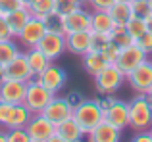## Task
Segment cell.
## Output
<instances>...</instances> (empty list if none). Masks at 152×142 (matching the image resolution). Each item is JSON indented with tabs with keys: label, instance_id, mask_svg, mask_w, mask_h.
<instances>
[{
	"label": "cell",
	"instance_id": "cell-1",
	"mask_svg": "<svg viewBox=\"0 0 152 142\" xmlns=\"http://www.w3.org/2000/svg\"><path fill=\"white\" fill-rule=\"evenodd\" d=\"M129 127L135 133L152 127V106L146 100V94H137L129 102Z\"/></svg>",
	"mask_w": 152,
	"mask_h": 142
},
{
	"label": "cell",
	"instance_id": "cell-2",
	"mask_svg": "<svg viewBox=\"0 0 152 142\" xmlns=\"http://www.w3.org/2000/svg\"><path fill=\"white\" fill-rule=\"evenodd\" d=\"M73 119L79 123V127L89 135L96 125L104 121V109L98 106L96 100H83L77 108L73 109Z\"/></svg>",
	"mask_w": 152,
	"mask_h": 142
},
{
	"label": "cell",
	"instance_id": "cell-3",
	"mask_svg": "<svg viewBox=\"0 0 152 142\" xmlns=\"http://www.w3.org/2000/svg\"><path fill=\"white\" fill-rule=\"evenodd\" d=\"M52 98H54V94H52L48 88H45L37 79H31V81L27 83V92H25L23 106L35 115V113H42V109L50 104Z\"/></svg>",
	"mask_w": 152,
	"mask_h": 142
},
{
	"label": "cell",
	"instance_id": "cell-4",
	"mask_svg": "<svg viewBox=\"0 0 152 142\" xmlns=\"http://www.w3.org/2000/svg\"><path fill=\"white\" fill-rule=\"evenodd\" d=\"M123 81H125V73L115 64H108L94 77V85H96L98 94H115V90H119Z\"/></svg>",
	"mask_w": 152,
	"mask_h": 142
},
{
	"label": "cell",
	"instance_id": "cell-5",
	"mask_svg": "<svg viewBox=\"0 0 152 142\" xmlns=\"http://www.w3.org/2000/svg\"><path fill=\"white\" fill-rule=\"evenodd\" d=\"M146 60H148V54L135 42V44L127 46V48H121L118 60H115V65H118L125 75H129L131 71H135L141 64H145Z\"/></svg>",
	"mask_w": 152,
	"mask_h": 142
},
{
	"label": "cell",
	"instance_id": "cell-6",
	"mask_svg": "<svg viewBox=\"0 0 152 142\" xmlns=\"http://www.w3.org/2000/svg\"><path fill=\"white\" fill-rule=\"evenodd\" d=\"M46 23L45 19H39V17H33L23 25V29L19 31V35L15 38L19 41V44H23L25 48H35V46L41 42V38L46 35Z\"/></svg>",
	"mask_w": 152,
	"mask_h": 142
},
{
	"label": "cell",
	"instance_id": "cell-7",
	"mask_svg": "<svg viewBox=\"0 0 152 142\" xmlns=\"http://www.w3.org/2000/svg\"><path fill=\"white\" fill-rule=\"evenodd\" d=\"M25 131L31 136V142H46L52 135H56V125L42 113H35L25 125Z\"/></svg>",
	"mask_w": 152,
	"mask_h": 142
},
{
	"label": "cell",
	"instance_id": "cell-8",
	"mask_svg": "<svg viewBox=\"0 0 152 142\" xmlns=\"http://www.w3.org/2000/svg\"><path fill=\"white\" fill-rule=\"evenodd\" d=\"M35 79H37L45 88H48L52 94H58L60 90L66 86L67 73H66V69H64V67H60V65H56L54 62H52L48 67L42 71L41 75H37Z\"/></svg>",
	"mask_w": 152,
	"mask_h": 142
},
{
	"label": "cell",
	"instance_id": "cell-9",
	"mask_svg": "<svg viewBox=\"0 0 152 142\" xmlns=\"http://www.w3.org/2000/svg\"><path fill=\"white\" fill-rule=\"evenodd\" d=\"M42 115H45L46 119H50L54 125H60L62 121L73 117V106L67 102L66 96L54 94V98L50 100V104L42 109Z\"/></svg>",
	"mask_w": 152,
	"mask_h": 142
},
{
	"label": "cell",
	"instance_id": "cell-10",
	"mask_svg": "<svg viewBox=\"0 0 152 142\" xmlns=\"http://www.w3.org/2000/svg\"><path fill=\"white\" fill-rule=\"evenodd\" d=\"M37 48L45 54L48 60H58L64 52H66V35L64 33H54V31H46V35L41 38Z\"/></svg>",
	"mask_w": 152,
	"mask_h": 142
},
{
	"label": "cell",
	"instance_id": "cell-11",
	"mask_svg": "<svg viewBox=\"0 0 152 142\" xmlns=\"http://www.w3.org/2000/svg\"><path fill=\"white\" fill-rule=\"evenodd\" d=\"M125 81L139 94H146L152 86V60H146L145 64H141L135 71L125 75Z\"/></svg>",
	"mask_w": 152,
	"mask_h": 142
},
{
	"label": "cell",
	"instance_id": "cell-12",
	"mask_svg": "<svg viewBox=\"0 0 152 142\" xmlns=\"http://www.w3.org/2000/svg\"><path fill=\"white\" fill-rule=\"evenodd\" d=\"M4 79H15V81H23V83H29L31 79H35L33 71L27 64L25 52H19L10 64L4 65Z\"/></svg>",
	"mask_w": 152,
	"mask_h": 142
},
{
	"label": "cell",
	"instance_id": "cell-13",
	"mask_svg": "<svg viewBox=\"0 0 152 142\" xmlns=\"http://www.w3.org/2000/svg\"><path fill=\"white\" fill-rule=\"evenodd\" d=\"M27 92V83L15 79H4L0 83V102L8 104H23Z\"/></svg>",
	"mask_w": 152,
	"mask_h": 142
},
{
	"label": "cell",
	"instance_id": "cell-14",
	"mask_svg": "<svg viewBox=\"0 0 152 142\" xmlns=\"http://www.w3.org/2000/svg\"><path fill=\"white\" fill-rule=\"evenodd\" d=\"M104 119L123 131L125 127H129V104L115 98L114 104L108 109H104Z\"/></svg>",
	"mask_w": 152,
	"mask_h": 142
},
{
	"label": "cell",
	"instance_id": "cell-15",
	"mask_svg": "<svg viewBox=\"0 0 152 142\" xmlns=\"http://www.w3.org/2000/svg\"><path fill=\"white\" fill-rule=\"evenodd\" d=\"M64 31L67 33H77V31H91V14L85 8L71 12L64 15Z\"/></svg>",
	"mask_w": 152,
	"mask_h": 142
},
{
	"label": "cell",
	"instance_id": "cell-16",
	"mask_svg": "<svg viewBox=\"0 0 152 142\" xmlns=\"http://www.w3.org/2000/svg\"><path fill=\"white\" fill-rule=\"evenodd\" d=\"M87 136H89V142H119L121 140V129H118L115 125L108 123L104 119Z\"/></svg>",
	"mask_w": 152,
	"mask_h": 142
},
{
	"label": "cell",
	"instance_id": "cell-17",
	"mask_svg": "<svg viewBox=\"0 0 152 142\" xmlns=\"http://www.w3.org/2000/svg\"><path fill=\"white\" fill-rule=\"evenodd\" d=\"M66 50L71 54L83 56L91 50V31H77L66 35Z\"/></svg>",
	"mask_w": 152,
	"mask_h": 142
},
{
	"label": "cell",
	"instance_id": "cell-18",
	"mask_svg": "<svg viewBox=\"0 0 152 142\" xmlns=\"http://www.w3.org/2000/svg\"><path fill=\"white\" fill-rule=\"evenodd\" d=\"M56 133H58L60 136H64L67 142H81V140H85V136H87V133L79 127V123L73 117L62 121L60 125H56Z\"/></svg>",
	"mask_w": 152,
	"mask_h": 142
},
{
	"label": "cell",
	"instance_id": "cell-19",
	"mask_svg": "<svg viewBox=\"0 0 152 142\" xmlns=\"http://www.w3.org/2000/svg\"><path fill=\"white\" fill-rule=\"evenodd\" d=\"M83 67L89 75H93V77H96L100 71L106 67L110 62L106 60V56H104L102 52H96V50H89L87 54H83Z\"/></svg>",
	"mask_w": 152,
	"mask_h": 142
},
{
	"label": "cell",
	"instance_id": "cell-20",
	"mask_svg": "<svg viewBox=\"0 0 152 142\" xmlns=\"http://www.w3.org/2000/svg\"><path fill=\"white\" fill-rule=\"evenodd\" d=\"M31 117H33V113H31L23 104H14L10 115H8L6 125H4V129H21V127H25V125L29 123Z\"/></svg>",
	"mask_w": 152,
	"mask_h": 142
},
{
	"label": "cell",
	"instance_id": "cell-21",
	"mask_svg": "<svg viewBox=\"0 0 152 142\" xmlns=\"http://www.w3.org/2000/svg\"><path fill=\"white\" fill-rule=\"evenodd\" d=\"M25 58H27V64H29V67H31V71H33L35 77L41 75L42 71L52 64V60H48V58H46L37 46H35V48H27L25 50Z\"/></svg>",
	"mask_w": 152,
	"mask_h": 142
},
{
	"label": "cell",
	"instance_id": "cell-22",
	"mask_svg": "<svg viewBox=\"0 0 152 142\" xmlns=\"http://www.w3.org/2000/svg\"><path fill=\"white\" fill-rule=\"evenodd\" d=\"M115 27L110 12H93L91 14V31L98 33H112Z\"/></svg>",
	"mask_w": 152,
	"mask_h": 142
},
{
	"label": "cell",
	"instance_id": "cell-23",
	"mask_svg": "<svg viewBox=\"0 0 152 142\" xmlns=\"http://www.w3.org/2000/svg\"><path fill=\"white\" fill-rule=\"evenodd\" d=\"M108 12H110L114 23H115V25H119V27H125L127 21L133 17V12H131L129 2H114V6H112Z\"/></svg>",
	"mask_w": 152,
	"mask_h": 142
},
{
	"label": "cell",
	"instance_id": "cell-24",
	"mask_svg": "<svg viewBox=\"0 0 152 142\" xmlns=\"http://www.w3.org/2000/svg\"><path fill=\"white\" fill-rule=\"evenodd\" d=\"M27 10L33 17L46 19L54 12V0H27Z\"/></svg>",
	"mask_w": 152,
	"mask_h": 142
},
{
	"label": "cell",
	"instance_id": "cell-25",
	"mask_svg": "<svg viewBox=\"0 0 152 142\" xmlns=\"http://www.w3.org/2000/svg\"><path fill=\"white\" fill-rule=\"evenodd\" d=\"M6 19H8V23H10L12 31H14V35L18 37L19 31L23 29V25L31 19V12L27 10V8H19V10H14V12H10V14H6Z\"/></svg>",
	"mask_w": 152,
	"mask_h": 142
},
{
	"label": "cell",
	"instance_id": "cell-26",
	"mask_svg": "<svg viewBox=\"0 0 152 142\" xmlns=\"http://www.w3.org/2000/svg\"><path fill=\"white\" fill-rule=\"evenodd\" d=\"M19 52H21V50H19V46H18V42H15V38L2 41V42H0V64H2V65H8Z\"/></svg>",
	"mask_w": 152,
	"mask_h": 142
},
{
	"label": "cell",
	"instance_id": "cell-27",
	"mask_svg": "<svg viewBox=\"0 0 152 142\" xmlns=\"http://www.w3.org/2000/svg\"><path fill=\"white\" fill-rule=\"evenodd\" d=\"M87 4V0H54V12L60 15H67Z\"/></svg>",
	"mask_w": 152,
	"mask_h": 142
},
{
	"label": "cell",
	"instance_id": "cell-28",
	"mask_svg": "<svg viewBox=\"0 0 152 142\" xmlns=\"http://www.w3.org/2000/svg\"><path fill=\"white\" fill-rule=\"evenodd\" d=\"M125 29H127V33L137 41L139 37H142V35L148 31V29H146V19L145 17H139V15H133V17L127 21Z\"/></svg>",
	"mask_w": 152,
	"mask_h": 142
},
{
	"label": "cell",
	"instance_id": "cell-29",
	"mask_svg": "<svg viewBox=\"0 0 152 142\" xmlns=\"http://www.w3.org/2000/svg\"><path fill=\"white\" fill-rule=\"evenodd\" d=\"M112 42H114V44H118L119 48H127V46L135 44V38L131 37L129 33H127L125 27L115 25V27H114V31H112Z\"/></svg>",
	"mask_w": 152,
	"mask_h": 142
},
{
	"label": "cell",
	"instance_id": "cell-30",
	"mask_svg": "<svg viewBox=\"0 0 152 142\" xmlns=\"http://www.w3.org/2000/svg\"><path fill=\"white\" fill-rule=\"evenodd\" d=\"M112 41V33H98V31H91V50L102 52Z\"/></svg>",
	"mask_w": 152,
	"mask_h": 142
},
{
	"label": "cell",
	"instance_id": "cell-31",
	"mask_svg": "<svg viewBox=\"0 0 152 142\" xmlns=\"http://www.w3.org/2000/svg\"><path fill=\"white\" fill-rule=\"evenodd\" d=\"M45 23H46V29H48V31H54V33H64V35H66V31H64V15L52 12L48 17L45 19Z\"/></svg>",
	"mask_w": 152,
	"mask_h": 142
},
{
	"label": "cell",
	"instance_id": "cell-32",
	"mask_svg": "<svg viewBox=\"0 0 152 142\" xmlns=\"http://www.w3.org/2000/svg\"><path fill=\"white\" fill-rule=\"evenodd\" d=\"M129 6H131V12H133V15H139V17H146V15L152 12L148 0H131Z\"/></svg>",
	"mask_w": 152,
	"mask_h": 142
},
{
	"label": "cell",
	"instance_id": "cell-33",
	"mask_svg": "<svg viewBox=\"0 0 152 142\" xmlns=\"http://www.w3.org/2000/svg\"><path fill=\"white\" fill-rule=\"evenodd\" d=\"M8 142H31V136L27 135L25 127L21 129H6Z\"/></svg>",
	"mask_w": 152,
	"mask_h": 142
},
{
	"label": "cell",
	"instance_id": "cell-34",
	"mask_svg": "<svg viewBox=\"0 0 152 142\" xmlns=\"http://www.w3.org/2000/svg\"><path fill=\"white\" fill-rule=\"evenodd\" d=\"M19 8H27L25 0H0V14L6 15L14 10H19Z\"/></svg>",
	"mask_w": 152,
	"mask_h": 142
},
{
	"label": "cell",
	"instance_id": "cell-35",
	"mask_svg": "<svg viewBox=\"0 0 152 142\" xmlns=\"http://www.w3.org/2000/svg\"><path fill=\"white\" fill-rule=\"evenodd\" d=\"M10 38H15V35H14V31H12L10 23H8L6 15H0V42L10 41Z\"/></svg>",
	"mask_w": 152,
	"mask_h": 142
},
{
	"label": "cell",
	"instance_id": "cell-36",
	"mask_svg": "<svg viewBox=\"0 0 152 142\" xmlns=\"http://www.w3.org/2000/svg\"><path fill=\"white\" fill-rule=\"evenodd\" d=\"M119 52H121V48H119L118 44H114V42H112V41H110V44H108L106 48L102 50V54H104V56H106V60L110 62V64H115V60H118Z\"/></svg>",
	"mask_w": 152,
	"mask_h": 142
},
{
	"label": "cell",
	"instance_id": "cell-37",
	"mask_svg": "<svg viewBox=\"0 0 152 142\" xmlns=\"http://www.w3.org/2000/svg\"><path fill=\"white\" fill-rule=\"evenodd\" d=\"M89 6L93 8V12H108L112 6H114L115 0H87Z\"/></svg>",
	"mask_w": 152,
	"mask_h": 142
},
{
	"label": "cell",
	"instance_id": "cell-38",
	"mask_svg": "<svg viewBox=\"0 0 152 142\" xmlns=\"http://www.w3.org/2000/svg\"><path fill=\"white\" fill-rule=\"evenodd\" d=\"M135 42H137V44L141 46V48L145 50V52L148 54V56L152 54V33H150V31H146V33L142 35V37H139Z\"/></svg>",
	"mask_w": 152,
	"mask_h": 142
},
{
	"label": "cell",
	"instance_id": "cell-39",
	"mask_svg": "<svg viewBox=\"0 0 152 142\" xmlns=\"http://www.w3.org/2000/svg\"><path fill=\"white\" fill-rule=\"evenodd\" d=\"M12 106L14 104L0 102V127L2 129H4V125H6V121H8V115H10V112H12Z\"/></svg>",
	"mask_w": 152,
	"mask_h": 142
},
{
	"label": "cell",
	"instance_id": "cell-40",
	"mask_svg": "<svg viewBox=\"0 0 152 142\" xmlns=\"http://www.w3.org/2000/svg\"><path fill=\"white\" fill-rule=\"evenodd\" d=\"M131 142H152V135L148 131H139L133 135V138H131Z\"/></svg>",
	"mask_w": 152,
	"mask_h": 142
},
{
	"label": "cell",
	"instance_id": "cell-41",
	"mask_svg": "<svg viewBox=\"0 0 152 142\" xmlns=\"http://www.w3.org/2000/svg\"><path fill=\"white\" fill-rule=\"evenodd\" d=\"M66 98H67V102H69V104H71V106H73V109H75V108H77V106H79V104H81V102H83V100H85V98H83V96H81V92H69V94H67V96H66Z\"/></svg>",
	"mask_w": 152,
	"mask_h": 142
},
{
	"label": "cell",
	"instance_id": "cell-42",
	"mask_svg": "<svg viewBox=\"0 0 152 142\" xmlns=\"http://www.w3.org/2000/svg\"><path fill=\"white\" fill-rule=\"evenodd\" d=\"M46 142H67V140L64 138V136H60L58 133H56V135H52V136H50V138L46 140Z\"/></svg>",
	"mask_w": 152,
	"mask_h": 142
},
{
	"label": "cell",
	"instance_id": "cell-43",
	"mask_svg": "<svg viewBox=\"0 0 152 142\" xmlns=\"http://www.w3.org/2000/svg\"><path fill=\"white\" fill-rule=\"evenodd\" d=\"M145 19H146V29H148V31H150V33H152V12H150V14H148V15H146V17H145Z\"/></svg>",
	"mask_w": 152,
	"mask_h": 142
},
{
	"label": "cell",
	"instance_id": "cell-44",
	"mask_svg": "<svg viewBox=\"0 0 152 142\" xmlns=\"http://www.w3.org/2000/svg\"><path fill=\"white\" fill-rule=\"evenodd\" d=\"M0 142H8V136H6V129H0Z\"/></svg>",
	"mask_w": 152,
	"mask_h": 142
},
{
	"label": "cell",
	"instance_id": "cell-45",
	"mask_svg": "<svg viewBox=\"0 0 152 142\" xmlns=\"http://www.w3.org/2000/svg\"><path fill=\"white\" fill-rule=\"evenodd\" d=\"M146 100H148V102H150V106H152V86H150L148 92H146Z\"/></svg>",
	"mask_w": 152,
	"mask_h": 142
},
{
	"label": "cell",
	"instance_id": "cell-46",
	"mask_svg": "<svg viewBox=\"0 0 152 142\" xmlns=\"http://www.w3.org/2000/svg\"><path fill=\"white\" fill-rule=\"evenodd\" d=\"M2 81H4V65L0 64V83H2Z\"/></svg>",
	"mask_w": 152,
	"mask_h": 142
},
{
	"label": "cell",
	"instance_id": "cell-47",
	"mask_svg": "<svg viewBox=\"0 0 152 142\" xmlns=\"http://www.w3.org/2000/svg\"><path fill=\"white\" fill-rule=\"evenodd\" d=\"M115 2H131V0H115Z\"/></svg>",
	"mask_w": 152,
	"mask_h": 142
},
{
	"label": "cell",
	"instance_id": "cell-48",
	"mask_svg": "<svg viewBox=\"0 0 152 142\" xmlns=\"http://www.w3.org/2000/svg\"><path fill=\"white\" fill-rule=\"evenodd\" d=\"M148 133H150V135H152V127H150V129H148Z\"/></svg>",
	"mask_w": 152,
	"mask_h": 142
},
{
	"label": "cell",
	"instance_id": "cell-49",
	"mask_svg": "<svg viewBox=\"0 0 152 142\" xmlns=\"http://www.w3.org/2000/svg\"><path fill=\"white\" fill-rule=\"evenodd\" d=\"M148 4H150V8H152V0H148Z\"/></svg>",
	"mask_w": 152,
	"mask_h": 142
},
{
	"label": "cell",
	"instance_id": "cell-50",
	"mask_svg": "<svg viewBox=\"0 0 152 142\" xmlns=\"http://www.w3.org/2000/svg\"><path fill=\"white\" fill-rule=\"evenodd\" d=\"M81 142H85V140H81Z\"/></svg>",
	"mask_w": 152,
	"mask_h": 142
},
{
	"label": "cell",
	"instance_id": "cell-51",
	"mask_svg": "<svg viewBox=\"0 0 152 142\" xmlns=\"http://www.w3.org/2000/svg\"><path fill=\"white\" fill-rule=\"evenodd\" d=\"M0 15H2V14H0Z\"/></svg>",
	"mask_w": 152,
	"mask_h": 142
},
{
	"label": "cell",
	"instance_id": "cell-52",
	"mask_svg": "<svg viewBox=\"0 0 152 142\" xmlns=\"http://www.w3.org/2000/svg\"><path fill=\"white\" fill-rule=\"evenodd\" d=\"M25 2H27V0H25Z\"/></svg>",
	"mask_w": 152,
	"mask_h": 142
}]
</instances>
